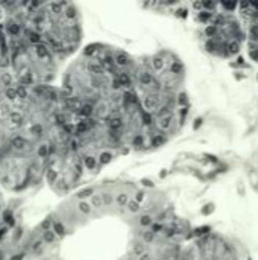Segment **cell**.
Instances as JSON below:
<instances>
[{
  "mask_svg": "<svg viewBox=\"0 0 258 260\" xmlns=\"http://www.w3.org/2000/svg\"><path fill=\"white\" fill-rule=\"evenodd\" d=\"M227 55H237L240 52V43L236 41V40H231L227 43Z\"/></svg>",
  "mask_w": 258,
  "mask_h": 260,
  "instance_id": "6da1fadb",
  "label": "cell"
},
{
  "mask_svg": "<svg viewBox=\"0 0 258 260\" xmlns=\"http://www.w3.org/2000/svg\"><path fill=\"white\" fill-rule=\"evenodd\" d=\"M172 123H173V119H172V116L160 117V120H158V126H160L163 131H167V129H170V128H172Z\"/></svg>",
  "mask_w": 258,
  "mask_h": 260,
  "instance_id": "7a4b0ae2",
  "label": "cell"
},
{
  "mask_svg": "<svg viewBox=\"0 0 258 260\" xmlns=\"http://www.w3.org/2000/svg\"><path fill=\"white\" fill-rule=\"evenodd\" d=\"M152 67H154V70H155V72L163 70V69H164V59H163L161 56L154 58V61H152Z\"/></svg>",
  "mask_w": 258,
  "mask_h": 260,
  "instance_id": "3957f363",
  "label": "cell"
},
{
  "mask_svg": "<svg viewBox=\"0 0 258 260\" xmlns=\"http://www.w3.org/2000/svg\"><path fill=\"white\" fill-rule=\"evenodd\" d=\"M11 145H12L15 149H23V148L26 146V140H24L23 137H14L12 142H11Z\"/></svg>",
  "mask_w": 258,
  "mask_h": 260,
  "instance_id": "277c9868",
  "label": "cell"
},
{
  "mask_svg": "<svg viewBox=\"0 0 258 260\" xmlns=\"http://www.w3.org/2000/svg\"><path fill=\"white\" fill-rule=\"evenodd\" d=\"M126 206H128L129 212H132V213H137L140 210V203L138 201H128Z\"/></svg>",
  "mask_w": 258,
  "mask_h": 260,
  "instance_id": "5b68a950",
  "label": "cell"
},
{
  "mask_svg": "<svg viewBox=\"0 0 258 260\" xmlns=\"http://www.w3.org/2000/svg\"><path fill=\"white\" fill-rule=\"evenodd\" d=\"M116 61H117V64H119V66H122V67H125V66H128V64H129V58H128L126 55H122V53L116 58Z\"/></svg>",
  "mask_w": 258,
  "mask_h": 260,
  "instance_id": "8992f818",
  "label": "cell"
},
{
  "mask_svg": "<svg viewBox=\"0 0 258 260\" xmlns=\"http://www.w3.org/2000/svg\"><path fill=\"white\" fill-rule=\"evenodd\" d=\"M84 163H85V166H87L88 169H94V168H96V165H97V160H96V158H93V157H85Z\"/></svg>",
  "mask_w": 258,
  "mask_h": 260,
  "instance_id": "52a82bcc",
  "label": "cell"
},
{
  "mask_svg": "<svg viewBox=\"0 0 258 260\" xmlns=\"http://www.w3.org/2000/svg\"><path fill=\"white\" fill-rule=\"evenodd\" d=\"M79 210H81L82 213H87V215H88V213L91 212V204H88L87 201H81V203H79Z\"/></svg>",
  "mask_w": 258,
  "mask_h": 260,
  "instance_id": "ba28073f",
  "label": "cell"
},
{
  "mask_svg": "<svg viewBox=\"0 0 258 260\" xmlns=\"http://www.w3.org/2000/svg\"><path fill=\"white\" fill-rule=\"evenodd\" d=\"M122 125H123V123H122V120H120L119 117H111V119H109V126H111V128L119 129Z\"/></svg>",
  "mask_w": 258,
  "mask_h": 260,
  "instance_id": "9c48e42d",
  "label": "cell"
},
{
  "mask_svg": "<svg viewBox=\"0 0 258 260\" xmlns=\"http://www.w3.org/2000/svg\"><path fill=\"white\" fill-rule=\"evenodd\" d=\"M52 232H53L55 235H58V236H62V235H64V227H62V224H61V222H55Z\"/></svg>",
  "mask_w": 258,
  "mask_h": 260,
  "instance_id": "30bf717a",
  "label": "cell"
},
{
  "mask_svg": "<svg viewBox=\"0 0 258 260\" xmlns=\"http://www.w3.org/2000/svg\"><path fill=\"white\" fill-rule=\"evenodd\" d=\"M56 239V235L52 232V230H47L46 233H44V241L47 242V244H50V242H53Z\"/></svg>",
  "mask_w": 258,
  "mask_h": 260,
  "instance_id": "8fae6325",
  "label": "cell"
},
{
  "mask_svg": "<svg viewBox=\"0 0 258 260\" xmlns=\"http://www.w3.org/2000/svg\"><path fill=\"white\" fill-rule=\"evenodd\" d=\"M11 120H12V122H15V123L18 125V123H21V122H23V116H21L20 113L14 111V113H11Z\"/></svg>",
  "mask_w": 258,
  "mask_h": 260,
  "instance_id": "7c38bea8",
  "label": "cell"
},
{
  "mask_svg": "<svg viewBox=\"0 0 258 260\" xmlns=\"http://www.w3.org/2000/svg\"><path fill=\"white\" fill-rule=\"evenodd\" d=\"M100 206H103L102 195H93V207H100Z\"/></svg>",
  "mask_w": 258,
  "mask_h": 260,
  "instance_id": "4fadbf2b",
  "label": "cell"
},
{
  "mask_svg": "<svg viewBox=\"0 0 258 260\" xmlns=\"http://www.w3.org/2000/svg\"><path fill=\"white\" fill-rule=\"evenodd\" d=\"M140 224H141L143 227H149V225L152 224V218H151L149 215H144V216L140 218Z\"/></svg>",
  "mask_w": 258,
  "mask_h": 260,
  "instance_id": "5bb4252c",
  "label": "cell"
},
{
  "mask_svg": "<svg viewBox=\"0 0 258 260\" xmlns=\"http://www.w3.org/2000/svg\"><path fill=\"white\" fill-rule=\"evenodd\" d=\"M216 32H217V26H216V24H210V26L205 29V34H207L208 37H214Z\"/></svg>",
  "mask_w": 258,
  "mask_h": 260,
  "instance_id": "9a60e30c",
  "label": "cell"
},
{
  "mask_svg": "<svg viewBox=\"0 0 258 260\" xmlns=\"http://www.w3.org/2000/svg\"><path fill=\"white\" fill-rule=\"evenodd\" d=\"M5 94H6V98H8V99H15V98H17V91H15V88H6Z\"/></svg>",
  "mask_w": 258,
  "mask_h": 260,
  "instance_id": "2e32d148",
  "label": "cell"
},
{
  "mask_svg": "<svg viewBox=\"0 0 258 260\" xmlns=\"http://www.w3.org/2000/svg\"><path fill=\"white\" fill-rule=\"evenodd\" d=\"M81 113H82L84 116H91V114H93V107H91V105H84Z\"/></svg>",
  "mask_w": 258,
  "mask_h": 260,
  "instance_id": "e0dca14e",
  "label": "cell"
},
{
  "mask_svg": "<svg viewBox=\"0 0 258 260\" xmlns=\"http://www.w3.org/2000/svg\"><path fill=\"white\" fill-rule=\"evenodd\" d=\"M128 197L125 195V193H122V195H119V198H117V203L120 204V206H125V204H128Z\"/></svg>",
  "mask_w": 258,
  "mask_h": 260,
  "instance_id": "ac0fdd59",
  "label": "cell"
},
{
  "mask_svg": "<svg viewBox=\"0 0 258 260\" xmlns=\"http://www.w3.org/2000/svg\"><path fill=\"white\" fill-rule=\"evenodd\" d=\"M93 193H94V190H93V189H87V190H84V192H81V193H79V198L93 197Z\"/></svg>",
  "mask_w": 258,
  "mask_h": 260,
  "instance_id": "d6986e66",
  "label": "cell"
},
{
  "mask_svg": "<svg viewBox=\"0 0 258 260\" xmlns=\"http://www.w3.org/2000/svg\"><path fill=\"white\" fill-rule=\"evenodd\" d=\"M109 160H111V154L103 152V154L100 155V160H99V161H100V163H108Z\"/></svg>",
  "mask_w": 258,
  "mask_h": 260,
  "instance_id": "ffe728a7",
  "label": "cell"
},
{
  "mask_svg": "<svg viewBox=\"0 0 258 260\" xmlns=\"http://www.w3.org/2000/svg\"><path fill=\"white\" fill-rule=\"evenodd\" d=\"M216 3H213V2H204L202 3V8H207V9H216Z\"/></svg>",
  "mask_w": 258,
  "mask_h": 260,
  "instance_id": "44dd1931",
  "label": "cell"
},
{
  "mask_svg": "<svg viewBox=\"0 0 258 260\" xmlns=\"http://www.w3.org/2000/svg\"><path fill=\"white\" fill-rule=\"evenodd\" d=\"M222 6L225 9H234V8H237V3H222Z\"/></svg>",
  "mask_w": 258,
  "mask_h": 260,
  "instance_id": "7402d4cb",
  "label": "cell"
},
{
  "mask_svg": "<svg viewBox=\"0 0 258 260\" xmlns=\"http://www.w3.org/2000/svg\"><path fill=\"white\" fill-rule=\"evenodd\" d=\"M178 102H179L181 105L187 104V96H186L184 93H181V94H179V99H178Z\"/></svg>",
  "mask_w": 258,
  "mask_h": 260,
  "instance_id": "603a6c76",
  "label": "cell"
},
{
  "mask_svg": "<svg viewBox=\"0 0 258 260\" xmlns=\"http://www.w3.org/2000/svg\"><path fill=\"white\" fill-rule=\"evenodd\" d=\"M152 238H154V236H152V233H146V235H144V241H148V242H151V241H152Z\"/></svg>",
  "mask_w": 258,
  "mask_h": 260,
  "instance_id": "cb8c5ba5",
  "label": "cell"
},
{
  "mask_svg": "<svg viewBox=\"0 0 258 260\" xmlns=\"http://www.w3.org/2000/svg\"><path fill=\"white\" fill-rule=\"evenodd\" d=\"M140 260H151V256H149V254H141V256H140Z\"/></svg>",
  "mask_w": 258,
  "mask_h": 260,
  "instance_id": "d4e9b609",
  "label": "cell"
},
{
  "mask_svg": "<svg viewBox=\"0 0 258 260\" xmlns=\"http://www.w3.org/2000/svg\"><path fill=\"white\" fill-rule=\"evenodd\" d=\"M257 17H258V15H257Z\"/></svg>",
  "mask_w": 258,
  "mask_h": 260,
  "instance_id": "484cf974",
  "label": "cell"
}]
</instances>
